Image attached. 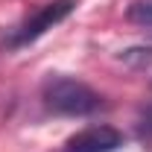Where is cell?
<instances>
[{
    "instance_id": "cell-5",
    "label": "cell",
    "mask_w": 152,
    "mask_h": 152,
    "mask_svg": "<svg viewBox=\"0 0 152 152\" xmlns=\"http://www.w3.org/2000/svg\"><path fill=\"white\" fill-rule=\"evenodd\" d=\"M120 61H126L132 67H152V47H132L120 56Z\"/></svg>"
},
{
    "instance_id": "cell-3",
    "label": "cell",
    "mask_w": 152,
    "mask_h": 152,
    "mask_svg": "<svg viewBox=\"0 0 152 152\" xmlns=\"http://www.w3.org/2000/svg\"><path fill=\"white\" fill-rule=\"evenodd\" d=\"M123 146V134L114 126H88L70 134L58 152H117Z\"/></svg>"
},
{
    "instance_id": "cell-6",
    "label": "cell",
    "mask_w": 152,
    "mask_h": 152,
    "mask_svg": "<svg viewBox=\"0 0 152 152\" xmlns=\"http://www.w3.org/2000/svg\"><path fill=\"white\" fill-rule=\"evenodd\" d=\"M140 134H152V105L146 108V114L140 117Z\"/></svg>"
},
{
    "instance_id": "cell-2",
    "label": "cell",
    "mask_w": 152,
    "mask_h": 152,
    "mask_svg": "<svg viewBox=\"0 0 152 152\" xmlns=\"http://www.w3.org/2000/svg\"><path fill=\"white\" fill-rule=\"evenodd\" d=\"M73 9H76V0H50V3L38 6L32 15H26V18L12 29V35H9L6 44H9V47L32 44V41H38L47 29H53L56 23H61V20L73 12Z\"/></svg>"
},
{
    "instance_id": "cell-1",
    "label": "cell",
    "mask_w": 152,
    "mask_h": 152,
    "mask_svg": "<svg viewBox=\"0 0 152 152\" xmlns=\"http://www.w3.org/2000/svg\"><path fill=\"white\" fill-rule=\"evenodd\" d=\"M41 102H44L47 111L58 114V117H85V114H94L102 105V96L91 85H85L82 79L56 73L44 79Z\"/></svg>"
},
{
    "instance_id": "cell-4",
    "label": "cell",
    "mask_w": 152,
    "mask_h": 152,
    "mask_svg": "<svg viewBox=\"0 0 152 152\" xmlns=\"http://www.w3.org/2000/svg\"><path fill=\"white\" fill-rule=\"evenodd\" d=\"M126 18L132 23H137V26L152 29V0H134L129 6V12H126Z\"/></svg>"
}]
</instances>
